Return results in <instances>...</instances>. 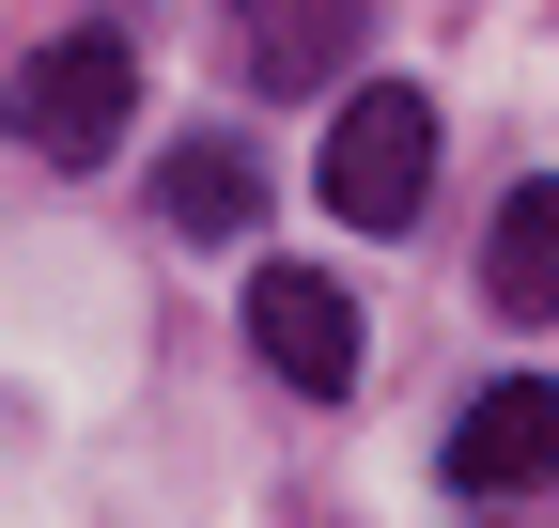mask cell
<instances>
[{
  "label": "cell",
  "instance_id": "5b68a950",
  "mask_svg": "<svg viewBox=\"0 0 559 528\" xmlns=\"http://www.w3.org/2000/svg\"><path fill=\"white\" fill-rule=\"evenodd\" d=\"M481 311L559 326V187H513L498 203V233H481Z\"/></svg>",
  "mask_w": 559,
  "mask_h": 528
},
{
  "label": "cell",
  "instance_id": "7a4b0ae2",
  "mask_svg": "<svg viewBox=\"0 0 559 528\" xmlns=\"http://www.w3.org/2000/svg\"><path fill=\"white\" fill-rule=\"evenodd\" d=\"M124 109H140V47L124 32H62V47L16 62V94H0V124H16L47 171H94L124 141Z\"/></svg>",
  "mask_w": 559,
  "mask_h": 528
},
{
  "label": "cell",
  "instance_id": "8992f818",
  "mask_svg": "<svg viewBox=\"0 0 559 528\" xmlns=\"http://www.w3.org/2000/svg\"><path fill=\"white\" fill-rule=\"evenodd\" d=\"M156 218H171V233H202V249H234V233L264 218V171H249L234 141H171V171H156Z\"/></svg>",
  "mask_w": 559,
  "mask_h": 528
},
{
  "label": "cell",
  "instance_id": "52a82bcc",
  "mask_svg": "<svg viewBox=\"0 0 559 528\" xmlns=\"http://www.w3.org/2000/svg\"><path fill=\"white\" fill-rule=\"evenodd\" d=\"M249 16V79L264 94H311L342 47H358V0H234Z\"/></svg>",
  "mask_w": 559,
  "mask_h": 528
},
{
  "label": "cell",
  "instance_id": "277c9868",
  "mask_svg": "<svg viewBox=\"0 0 559 528\" xmlns=\"http://www.w3.org/2000/svg\"><path fill=\"white\" fill-rule=\"evenodd\" d=\"M528 482H559V388L544 373H498L451 420V497H528Z\"/></svg>",
  "mask_w": 559,
  "mask_h": 528
},
{
  "label": "cell",
  "instance_id": "6da1fadb",
  "mask_svg": "<svg viewBox=\"0 0 559 528\" xmlns=\"http://www.w3.org/2000/svg\"><path fill=\"white\" fill-rule=\"evenodd\" d=\"M326 218L342 233H404L419 203H436V109H419V79H358L326 124Z\"/></svg>",
  "mask_w": 559,
  "mask_h": 528
},
{
  "label": "cell",
  "instance_id": "3957f363",
  "mask_svg": "<svg viewBox=\"0 0 559 528\" xmlns=\"http://www.w3.org/2000/svg\"><path fill=\"white\" fill-rule=\"evenodd\" d=\"M249 358L280 388H311V405H342V388H358V296H342L326 264H264L249 280Z\"/></svg>",
  "mask_w": 559,
  "mask_h": 528
}]
</instances>
